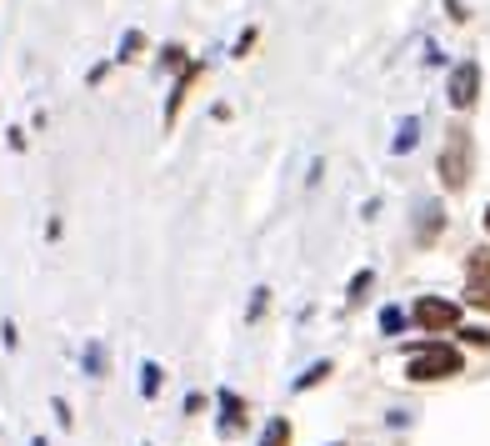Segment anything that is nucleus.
Returning a JSON list of instances; mask_svg holds the SVG:
<instances>
[{
  "instance_id": "f257e3e1",
  "label": "nucleus",
  "mask_w": 490,
  "mask_h": 446,
  "mask_svg": "<svg viewBox=\"0 0 490 446\" xmlns=\"http://www.w3.org/2000/svg\"><path fill=\"white\" fill-rule=\"evenodd\" d=\"M465 371V351L451 341H411L405 346V382L411 386H436V382H451Z\"/></svg>"
},
{
  "instance_id": "f03ea898",
  "label": "nucleus",
  "mask_w": 490,
  "mask_h": 446,
  "mask_svg": "<svg viewBox=\"0 0 490 446\" xmlns=\"http://www.w3.org/2000/svg\"><path fill=\"white\" fill-rule=\"evenodd\" d=\"M436 171H440V186H445V191H465V186H470V176H476V136H470V126H461V121L445 126Z\"/></svg>"
},
{
  "instance_id": "7ed1b4c3",
  "label": "nucleus",
  "mask_w": 490,
  "mask_h": 446,
  "mask_svg": "<svg viewBox=\"0 0 490 446\" xmlns=\"http://www.w3.org/2000/svg\"><path fill=\"white\" fill-rule=\"evenodd\" d=\"M215 436L220 442H236V436H245V426H251V401L236 391V386H215Z\"/></svg>"
},
{
  "instance_id": "20e7f679",
  "label": "nucleus",
  "mask_w": 490,
  "mask_h": 446,
  "mask_svg": "<svg viewBox=\"0 0 490 446\" xmlns=\"http://www.w3.org/2000/svg\"><path fill=\"white\" fill-rule=\"evenodd\" d=\"M411 326L440 336V332H461V301H445V296H420L411 307Z\"/></svg>"
},
{
  "instance_id": "39448f33",
  "label": "nucleus",
  "mask_w": 490,
  "mask_h": 446,
  "mask_svg": "<svg viewBox=\"0 0 490 446\" xmlns=\"http://www.w3.org/2000/svg\"><path fill=\"white\" fill-rule=\"evenodd\" d=\"M445 236V201H420L411 216V241L420 246V251H430V246Z\"/></svg>"
},
{
  "instance_id": "423d86ee",
  "label": "nucleus",
  "mask_w": 490,
  "mask_h": 446,
  "mask_svg": "<svg viewBox=\"0 0 490 446\" xmlns=\"http://www.w3.org/2000/svg\"><path fill=\"white\" fill-rule=\"evenodd\" d=\"M480 96V65L476 61H461L451 71V80H445V101L455 105V111H470Z\"/></svg>"
},
{
  "instance_id": "0eeeda50",
  "label": "nucleus",
  "mask_w": 490,
  "mask_h": 446,
  "mask_svg": "<svg viewBox=\"0 0 490 446\" xmlns=\"http://www.w3.org/2000/svg\"><path fill=\"white\" fill-rule=\"evenodd\" d=\"M201 76H205V61H190L186 71L176 76V90H170V101H165V115H161V126H165V130H176V121H180V105L190 101V86H195Z\"/></svg>"
},
{
  "instance_id": "6e6552de",
  "label": "nucleus",
  "mask_w": 490,
  "mask_h": 446,
  "mask_svg": "<svg viewBox=\"0 0 490 446\" xmlns=\"http://www.w3.org/2000/svg\"><path fill=\"white\" fill-rule=\"evenodd\" d=\"M80 371H86L90 382L111 376V351H105V341H86V346H80Z\"/></svg>"
},
{
  "instance_id": "1a4fd4ad",
  "label": "nucleus",
  "mask_w": 490,
  "mask_h": 446,
  "mask_svg": "<svg viewBox=\"0 0 490 446\" xmlns=\"http://www.w3.org/2000/svg\"><path fill=\"white\" fill-rule=\"evenodd\" d=\"M330 376H336V361H311V366H305L301 371V376H295V382H290V391H295V396H305V391H315V386H320V382H330Z\"/></svg>"
},
{
  "instance_id": "9d476101",
  "label": "nucleus",
  "mask_w": 490,
  "mask_h": 446,
  "mask_svg": "<svg viewBox=\"0 0 490 446\" xmlns=\"http://www.w3.org/2000/svg\"><path fill=\"white\" fill-rule=\"evenodd\" d=\"M295 442V426H290V417H270L261 426V436H255V446H290Z\"/></svg>"
},
{
  "instance_id": "9b49d317",
  "label": "nucleus",
  "mask_w": 490,
  "mask_h": 446,
  "mask_svg": "<svg viewBox=\"0 0 490 446\" xmlns=\"http://www.w3.org/2000/svg\"><path fill=\"white\" fill-rule=\"evenodd\" d=\"M161 386H165L161 361H140V396H145V401H155V396H161Z\"/></svg>"
},
{
  "instance_id": "f8f14e48",
  "label": "nucleus",
  "mask_w": 490,
  "mask_h": 446,
  "mask_svg": "<svg viewBox=\"0 0 490 446\" xmlns=\"http://www.w3.org/2000/svg\"><path fill=\"white\" fill-rule=\"evenodd\" d=\"M415 140H420V115H405L401 130H395V140H390V151L405 156V151H415Z\"/></svg>"
},
{
  "instance_id": "ddd939ff",
  "label": "nucleus",
  "mask_w": 490,
  "mask_h": 446,
  "mask_svg": "<svg viewBox=\"0 0 490 446\" xmlns=\"http://www.w3.org/2000/svg\"><path fill=\"white\" fill-rule=\"evenodd\" d=\"M380 336H401L405 332V321H411V311L405 307H380Z\"/></svg>"
},
{
  "instance_id": "4468645a",
  "label": "nucleus",
  "mask_w": 490,
  "mask_h": 446,
  "mask_svg": "<svg viewBox=\"0 0 490 446\" xmlns=\"http://www.w3.org/2000/svg\"><path fill=\"white\" fill-rule=\"evenodd\" d=\"M140 51H145V30H136V26H130L126 36H120V46H115V61L126 65V61H136Z\"/></svg>"
},
{
  "instance_id": "2eb2a0df",
  "label": "nucleus",
  "mask_w": 490,
  "mask_h": 446,
  "mask_svg": "<svg viewBox=\"0 0 490 446\" xmlns=\"http://www.w3.org/2000/svg\"><path fill=\"white\" fill-rule=\"evenodd\" d=\"M370 286H376V271H370V266H361V271L351 276V286H345V301H351V307H361Z\"/></svg>"
},
{
  "instance_id": "dca6fc26",
  "label": "nucleus",
  "mask_w": 490,
  "mask_h": 446,
  "mask_svg": "<svg viewBox=\"0 0 490 446\" xmlns=\"http://www.w3.org/2000/svg\"><path fill=\"white\" fill-rule=\"evenodd\" d=\"M265 307H270V286H255V291H251V307H245V321L255 326V321L265 316Z\"/></svg>"
},
{
  "instance_id": "f3484780",
  "label": "nucleus",
  "mask_w": 490,
  "mask_h": 446,
  "mask_svg": "<svg viewBox=\"0 0 490 446\" xmlns=\"http://www.w3.org/2000/svg\"><path fill=\"white\" fill-rule=\"evenodd\" d=\"M186 46H165V51H161V71H176V76H180V71H186Z\"/></svg>"
},
{
  "instance_id": "a211bd4d",
  "label": "nucleus",
  "mask_w": 490,
  "mask_h": 446,
  "mask_svg": "<svg viewBox=\"0 0 490 446\" xmlns=\"http://www.w3.org/2000/svg\"><path fill=\"white\" fill-rule=\"evenodd\" d=\"M51 411H55V426H61V432H71V426H76V411H71V401H65V396H51Z\"/></svg>"
},
{
  "instance_id": "6ab92c4d",
  "label": "nucleus",
  "mask_w": 490,
  "mask_h": 446,
  "mask_svg": "<svg viewBox=\"0 0 490 446\" xmlns=\"http://www.w3.org/2000/svg\"><path fill=\"white\" fill-rule=\"evenodd\" d=\"M465 301L480 307V311H490V281H470V286H465Z\"/></svg>"
},
{
  "instance_id": "aec40b11",
  "label": "nucleus",
  "mask_w": 490,
  "mask_h": 446,
  "mask_svg": "<svg viewBox=\"0 0 490 446\" xmlns=\"http://www.w3.org/2000/svg\"><path fill=\"white\" fill-rule=\"evenodd\" d=\"M465 276H470V281L490 276V251H470V261H465Z\"/></svg>"
},
{
  "instance_id": "412c9836",
  "label": "nucleus",
  "mask_w": 490,
  "mask_h": 446,
  "mask_svg": "<svg viewBox=\"0 0 490 446\" xmlns=\"http://www.w3.org/2000/svg\"><path fill=\"white\" fill-rule=\"evenodd\" d=\"M455 336H461L465 346H486V351H490V326H461Z\"/></svg>"
},
{
  "instance_id": "4be33fe9",
  "label": "nucleus",
  "mask_w": 490,
  "mask_h": 446,
  "mask_svg": "<svg viewBox=\"0 0 490 446\" xmlns=\"http://www.w3.org/2000/svg\"><path fill=\"white\" fill-rule=\"evenodd\" d=\"M411 417H415V411H405V407H390V411H386V426H390V432H401V426H411Z\"/></svg>"
},
{
  "instance_id": "5701e85b",
  "label": "nucleus",
  "mask_w": 490,
  "mask_h": 446,
  "mask_svg": "<svg viewBox=\"0 0 490 446\" xmlns=\"http://www.w3.org/2000/svg\"><path fill=\"white\" fill-rule=\"evenodd\" d=\"M0 341H5V351H15V346H21V336H15V321H11V316L0 321Z\"/></svg>"
},
{
  "instance_id": "b1692460",
  "label": "nucleus",
  "mask_w": 490,
  "mask_h": 446,
  "mask_svg": "<svg viewBox=\"0 0 490 446\" xmlns=\"http://www.w3.org/2000/svg\"><path fill=\"white\" fill-rule=\"evenodd\" d=\"M205 411V396L201 391H186V417H201Z\"/></svg>"
},
{
  "instance_id": "393cba45",
  "label": "nucleus",
  "mask_w": 490,
  "mask_h": 446,
  "mask_svg": "<svg viewBox=\"0 0 490 446\" xmlns=\"http://www.w3.org/2000/svg\"><path fill=\"white\" fill-rule=\"evenodd\" d=\"M251 46H255V30H245V36L236 40V61H245V51H251Z\"/></svg>"
},
{
  "instance_id": "a878e982",
  "label": "nucleus",
  "mask_w": 490,
  "mask_h": 446,
  "mask_svg": "<svg viewBox=\"0 0 490 446\" xmlns=\"http://www.w3.org/2000/svg\"><path fill=\"white\" fill-rule=\"evenodd\" d=\"M30 446H51V442H46V436H30Z\"/></svg>"
},
{
  "instance_id": "bb28decb",
  "label": "nucleus",
  "mask_w": 490,
  "mask_h": 446,
  "mask_svg": "<svg viewBox=\"0 0 490 446\" xmlns=\"http://www.w3.org/2000/svg\"><path fill=\"white\" fill-rule=\"evenodd\" d=\"M486 231H490V206H486Z\"/></svg>"
},
{
  "instance_id": "cd10ccee",
  "label": "nucleus",
  "mask_w": 490,
  "mask_h": 446,
  "mask_svg": "<svg viewBox=\"0 0 490 446\" xmlns=\"http://www.w3.org/2000/svg\"><path fill=\"white\" fill-rule=\"evenodd\" d=\"M330 446H345V442H330Z\"/></svg>"
},
{
  "instance_id": "c85d7f7f",
  "label": "nucleus",
  "mask_w": 490,
  "mask_h": 446,
  "mask_svg": "<svg viewBox=\"0 0 490 446\" xmlns=\"http://www.w3.org/2000/svg\"><path fill=\"white\" fill-rule=\"evenodd\" d=\"M140 446H151V442H140Z\"/></svg>"
}]
</instances>
